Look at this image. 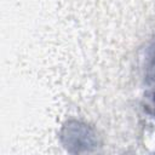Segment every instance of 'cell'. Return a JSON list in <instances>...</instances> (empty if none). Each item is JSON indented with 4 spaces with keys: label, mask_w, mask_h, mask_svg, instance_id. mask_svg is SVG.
Returning <instances> with one entry per match:
<instances>
[{
    "label": "cell",
    "mask_w": 155,
    "mask_h": 155,
    "mask_svg": "<svg viewBox=\"0 0 155 155\" xmlns=\"http://www.w3.org/2000/svg\"><path fill=\"white\" fill-rule=\"evenodd\" d=\"M154 103H155V97H154Z\"/></svg>",
    "instance_id": "1"
}]
</instances>
